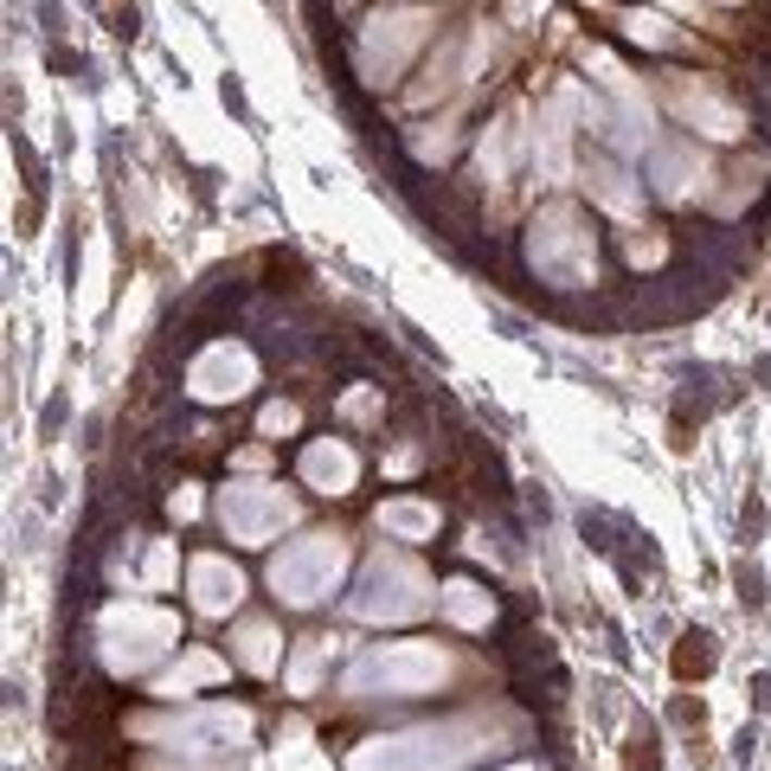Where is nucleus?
<instances>
[{
    "mask_svg": "<svg viewBox=\"0 0 771 771\" xmlns=\"http://www.w3.org/2000/svg\"><path fill=\"white\" fill-rule=\"evenodd\" d=\"M675 110H682L688 123H701L707 136H739V110L720 103L707 84H675Z\"/></svg>",
    "mask_w": 771,
    "mask_h": 771,
    "instance_id": "ddd939ff",
    "label": "nucleus"
},
{
    "mask_svg": "<svg viewBox=\"0 0 771 771\" xmlns=\"http://www.w3.org/2000/svg\"><path fill=\"white\" fill-rule=\"evenodd\" d=\"M437 605H444V618H450L457 631H489V618H495V598L483 585H470V579H450V585L437 592Z\"/></svg>",
    "mask_w": 771,
    "mask_h": 771,
    "instance_id": "4468645a",
    "label": "nucleus"
},
{
    "mask_svg": "<svg viewBox=\"0 0 771 771\" xmlns=\"http://www.w3.org/2000/svg\"><path fill=\"white\" fill-rule=\"evenodd\" d=\"M167 508H174V514H181V521H187V514H194V508H200V495H194V489H181V495H174V501H167Z\"/></svg>",
    "mask_w": 771,
    "mask_h": 771,
    "instance_id": "5701e85b",
    "label": "nucleus"
},
{
    "mask_svg": "<svg viewBox=\"0 0 771 771\" xmlns=\"http://www.w3.org/2000/svg\"><path fill=\"white\" fill-rule=\"evenodd\" d=\"M154 753L141 771H232L251 753V713L245 707H187V713H148L136 720Z\"/></svg>",
    "mask_w": 771,
    "mask_h": 771,
    "instance_id": "f257e3e1",
    "label": "nucleus"
},
{
    "mask_svg": "<svg viewBox=\"0 0 771 771\" xmlns=\"http://www.w3.org/2000/svg\"><path fill=\"white\" fill-rule=\"evenodd\" d=\"M296 470H302V483H309L315 495H348L353 476H360V457H353L341 437H315V444L302 450Z\"/></svg>",
    "mask_w": 771,
    "mask_h": 771,
    "instance_id": "9d476101",
    "label": "nucleus"
},
{
    "mask_svg": "<svg viewBox=\"0 0 771 771\" xmlns=\"http://www.w3.org/2000/svg\"><path fill=\"white\" fill-rule=\"evenodd\" d=\"M444 675H450V662H444L437 643H380V649H366L348 675H341V688L360 695V701H373V695L412 701V695H431Z\"/></svg>",
    "mask_w": 771,
    "mask_h": 771,
    "instance_id": "7ed1b4c3",
    "label": "nucleus"
},
{
    "mask_svg": "<svg viewBox=\"0 0 771 771\" xmlns=\"http://www.w3.org/2000/svg\"><path fill=\"white\" fill-rule=\"evenodd\" d=\"M251 380H258V360H251V348H232V341L207 348L187 366L194 399H238V393H251Z\"/></svg>",
    "mask_w": 771,
    "mask_h": 771,
    "instance_id": "1a4fd4ad",
    "label": "nucleus"
},
{
    "mask_svg": "<svg viewBox=\"0 0 771 771\" xmlns=\"http://www.w3.org/2000/svg\"><path fill=\"white\" fill-rule=\"evenodd\" d=\"M707 669H713V636L688 631V636H682V649H675V675L688 682V675H707Z\"/></svg>",
    "mask_w": 771,
    "mask_h": 771,
    "instance_id": "6ab92c4d",
    "label": "nucleus"
},
{
    "mask_svg": "<svg viewBox=\"0 0 771 771\" xmlns=\"http://www.w3.org/2000/svg\"><path fill=\"white\" fill-rule=\"evenodd\" d=\"M424 605H431V579L406 554H373L360 592L348 598V611L366 618V624H406V618H419Z\"/></svg>",
    "mask_w": 771,
    "mask_h": 771,
    "instance_id": "423d86ee",
    "label": "nucleus"
},
{
    "mask_svg": "<svg viewBox=\"0 0 771 771\" xmlns=\"http://www.w3.org/2000/svg\"><path fill=\"white\" fill-rule=\"evenodd\" d=\"M380 527L399 534V540H431V534H437V508H431V501H412V495H406V501H386V508H380Z\"/></svg>",
    "mask_w": 771,
    "mask_h": 771,
    "instance_id": "a211bd4d",
    "label": "nucleus"
},
{
    "mask_svg": "<svg viewBox=\"0 0 771 771\" xmlns=\"http://www.w3.org/2000/svg\"><path fill=\"white\" fill-rule=\"evenodd\" d=\"M200 682H225V662H219L212 649H187V662H174V669L154 682V695H161V701H181V695L200 688Z\"/></svg>",
    "mask_w": 771,
    "mask_h": 771,
    "instance_id": "dca6fc26",
    "label": "nucleus"
},
{
    "mask_svg": "<svg viewBox=\"0 0 771 771\" xmlns=\"http://www.w3.org/2000/svg\"><path fill=\"white\" fill-rule=\"evenodd\" d=\"M585 187H592V200L611 212H636V200H643V181H631L618 161H585Z\"/></svg>",
    "mask_w": 771,
    "mask_h": 771,
    "instance_id": "2eb2a0df",
    "label": "nucleus"
},
{
    "mask_svg": "<svg viewBox=\"0 0 771 771\" xmlns=\"http://www.w3.org/2000/svg\"><path fill=\"white\" fill-rule=\"evenodd\" d=\"M174 636H181V618L148 611V605H116L97 624V656H103L110 675H141L161 649H174Z\"/></svg>",
    "mask_w": 771,
    "mask_h": 771,
    "instance_id": "39448f33",
    "label": "nucleus"
},
{
    "mask_svg": "<svg viewBox=\"0 0 771 771\" xmlns=\"http://www.w3.org/2000/svg\"><path fill=\"white\" fill-rule=\"evenodd\" d=\"M739 598H746V605H766V579L746 572V565H739Z\"/></svg>",
    "mask_w": 771,
    "mask_h": 771,
    "instance_id": "4be33fe9",
    "label": "nucleus"
},
{
    "mask_svg": "<svg viewBox=\"0 0 771 771\" xmlns=\"http://www.w3.org/2000/svg\"><path fill=\"white\" fill-rule=\"evenodd\" d=\"M527 264H534V277L554 283V289L598 283V251H592V232H585L579 207L534 212V225H527Z\"/></svg>",
    "mask_w": 771,
    "mask_h": 771,
    "instance_id": "20e7f679",
    "label": "nucleus"
},
{
    "mask_svg": "<svg viewBox=\"0 0 771 771\" xmlns=\"http://www.w3.org/2000/svg\"><path fill=\"white\" fill-rule=\"evenodd\" d=\"M341 565H348L341 534H309V540L283 547L277 560H271V585H277L283 605H322L341 585Z\"/></svg>",
    "mask_w": 771,
    "mask_h": 771,
    "instance_id": "0eeeda50",
    "label": "nucleus"
},
{
    "mask_svg": "<svg viewBox=\"0 0 771 771\" xmlns=\"http://www.w3.org/2000/svg\"><path fill=\"white\" fill-rule=\"evenodd\" d=\"M258 431H264V437H289V431H296V406H289V399H277V406H264V419H258Z\"/></svg>",
    "mask_w": 771,
    "mask_h": 771,
    "instance_id": "aec40b11",
    "label": "nucleus"
},
{
    "mask_svg": "<svg viewBox=\"0 0 771 771\" xmlns=\"http://www.w3.org/2000/svg\"><path fill=\"white\" fill-rule=\"evenodd\" d=\"M187 585H194V605H200L207 618H225V611L245 598V579H238V565L212 560V554H200V560L187 565Z\"/></svg>",
    "mask_w": 771,
    "mask_h": 771,
    "instance_id": "f8f14e48",
    "label": "nucleus"
},
{
    "mask_svg": "<svg viewBox=\"0 0 771 771\" xmlns=\"http://www.w3.org/2000/svg\"><path fill=\"white\" fill-rule=\"evenodd\" d=\"M219 521H225V534L238 547H264L271 534H283L296 521V501L283 489H271V483H232L219 495Z\"/></svg>",
    "mask_w": 771,
    "mask_h": 771,
    "instance_id": "6e6552de",
    "label": "nucleus"
},
{
    "mask_svg": "<svg viewBox=\"0 0 771 771\" xmlns=\"http://www.w3.org/2000/svg\"><path fill=\"white\" fill-rule=\"evenodd\" d=\"M624 251H631V264H662V238H624Z\"/></svg>",
    "mask_w": 771,
    "mask_h": 771,
    "instance_id": "412c9836",
    "label": "nucleus"
},
{
    "mask_svg": "<svg viewBox=\"0 0 771 771\" xmlns=\"http://www.w3.org/2000/svg\"><path fill=\"white\" fill-rule=\"evenodd\" d=\"M232 643H238L232 656H238V662H245L251 675H271V669H277V662H283V636L271 631L264 618H251V624H238V631H232Z\"/></svg>",
    "mask_w": 771,
    "mask_h": 771,
    "instance_id": "f3484780",
    "label": "nucleus"
},
{
    "mask_svg": "<svg viewBox=\"0 0 771 771\" xmlns=\"http://www.w3.org/2000/svg\"><path fill=\"white\" fill-rule=\"evenodd\" d=\"M649 174H656V194L662 200H695L707 181V161L695 154V141H662L649 154Z\"/></svg>",
    "mask_w": 771,
    "mask_h": 771,
    "instance_id": "9b49d317",
    "label": "nucleus"
},
{
    "mask_svg": "<svg viewBox=\"0 0 771 771\" xmlns=\"http://www.w3.org/2000/svg\"><path fill=\"white\" fill-rule=\"evenodd\" d=\"M501 726L489 713H457V720H431V726H406V733H380L366 746H353L348 771H463L489 759Z\"/></svg>",
    "mask_w": 771,
    "mask_h": 771,
    "instance_id": "f03ea898",
    "label": "nucleus"
}]
</instances>
